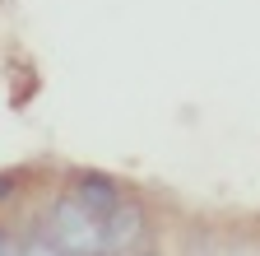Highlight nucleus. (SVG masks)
<instances>
[{
	"instance_id": "nucleus-4",
	"label": "nucleus",
	"mask_w": 260,
	"mask_h": 256,
	"mask_svg": "<svg viewBox=\"0 0 260 256\" xmlns=\"http://www.w3.org/2000/svg\"><path fill=\"white\" fill-rule=\"evenodd\" d=\"M19 247H23V256H65V251H60L47 233H32V238H23Z\"/></svg>"
},
{
	"instance_id": "nucleus-3",
	"label": "nucleus",
	"mask_w": 260,
	"mask_h": 256,
	"mask_svg": "<svg viewBox=\"0 0 260 256\" xmlns=\"http://www.w3.org/2000/svg\"><path fill=\"white\" fill-rule=\"evenodd\" d=\"M70 182H75V186H70V196H79L88 210H98L103 219H107V214L125 201L121 182H116V177H107V173H75Z\"/></svg>"
},
{
	"instance_id": "nucleus-7",
	"label": "nucleus",
	"mask_w": 260,
	"mask_h": 256,
	"mask_svg": "<svg viewBox=\"0 0 260 256\" xmlns=\"http://www.w3.org/2000/svg\"><path fill=\"white\" fill-rule=\"evenodd\" d=\"M130 256H153V251H130Z\"/></svg>"
},
{
	"instance_id": "nucleus-6",
	"label": "nucleus",
	"mask_w": 260,
	"mask_h": 256,
	"mask_svg": "<svg viewBox=\"0 0 260 256\" xmlns=\"http://www.w3.org/2000/svg\"><path fill=\"white\" fill-rule=\"evenodd\" d=\"M0 256H23V247H19V242H14L5 229H0Z\"/></svg>"
},
{
	"instance_id": "nucleus-1",
	"label": "nucleus",
	"mask_w": 260,
	"mask_h": 256,
	"mask_svg": "<svg viewBox=\"0 0 260 256\" xmlns=\"http://www.w3.org/2000/svg\"><path fill=\"white\" fill-rule=\"evenodd\" d=\"M47 229L65 256H103V214L88 210L79 196H60L47 210Z\"/></svg>"
},
{
	"instance_id": "nucleus-5",
	"label": "nucleus",
	"mask_w": 260,
	"mask_h": 256,
	"mask_svg": "<svg viewBox=\"0 0 260 256\" xmlns=\"http://www.w3.org/2000/svg\"><path fill=\"white\" fill-rule=\"evenodd\" d=\"M14 191H19V173H0V201L14 196Z\"/></svg>"
},
{
	"instance_id": "nucleus-2",
	"label": "nucleus",
	"mask_w": 260,
	"mask_h": 256,
	"mask_svg": "<svg viewBox=\"0 0 260 256\" xmlns=\"http://www.w3.org/2000/svg\"><path fill=\"white\" fill-rule=\"evenodd\" d=\"M144 233H149V210L140 201H121L107 219H103V256H130L144 251Z\"/></svg>"
}]
</instances>
